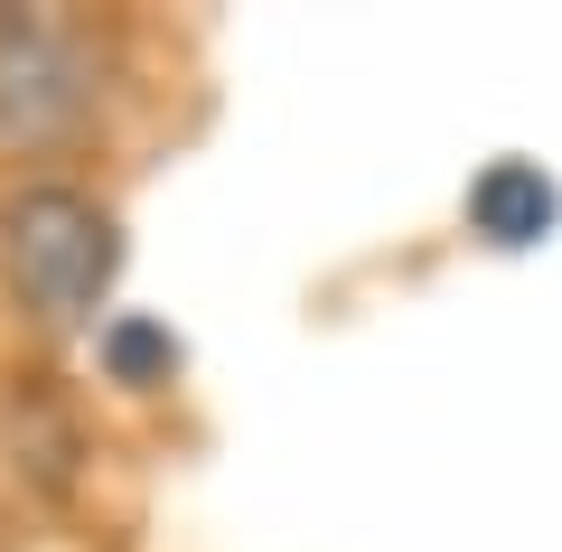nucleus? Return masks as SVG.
Wrapping results in <instances>:
<instances>
[{"label":"nucleus","mask_w":562,"mask_h":552,"mask_svg":"<svg viewBox=\"0 0 562 552\" xmlns=\"http://www.w3.org/2000/svg\"><path fill=\"white\" fill-rule=\"evenodd\" d=\"M122 216L113 198H94L85 178L66 169H29L10 198H0V300L29 337L47 347H76L103 337L122 291Z\"/></svg>","instance_id":"1"},{"label":"nucleus","mask_w":562,"mask_h":552,"mask_svg":"<svg viewBox=\"0 0 562 552\" xmlns=\"http://www.w3.org/2000/svg\"><path fill=\"white\" fill-rule=\"evenodd\" d=\"M103 122V57L57 10H0V150L66 159Z\"/></svg>","instance_id":"2"},{"label":"nucleus","mask_w":562,"mask_h":552,"mask_svg":"<svg viewBox=\"0 0 562 552\" xmlns=\"http://www.w3.org/2000/svg\"><path fill=\"white\" fill-rule=\"evenodd\" d=\"M94 347H103V365H113L122 384H160L150 365H179V347H169L160 328H132V318H103V337H94Z\"/></svg>","instance_id":"4"},{"label":"nucleus","mask_w":562,"mask_h":552,"mask_svg":"<svg viewBox=\"0 0 562 552\" xmlns=\"http://www.w3.org/2000/svg\"><path fill=\"white\" fill-rule=\"evenodd\" d=\"M562 216L553 178L535 169V159H487L479 178H469V225H479V244H497V254H525V244H543Z\"/></svg>","instance_id":"3"}]
</instances>
